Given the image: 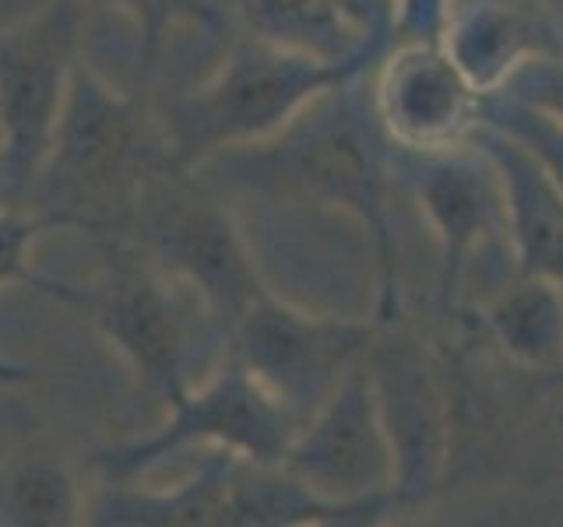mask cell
I'll return each mask as SVG.
<instances>
[{
  "label": "cell",
  "instance_id": "cell-1",
  "mask_svg": "<svg viewBox=\"0 0 563 527\" xmlns=\"http://www.w3.org/2000/svg\"><path fill=\"white\" fill-rule=\"evenodd\" d=\"M374 70V67H369ZM369 70L313 99L292 123L257 145L208 158L201 172L219 190L233 187L282 204H310L356 222L377 254V324L401 316L395 271V141L384 134Z\"/></svg>",
  "mask_w": 563,
  "mask_h": 527
},
{
  "label": "cell",
  "instance_id": "cell-2",
  "mask_svg": "<svg viewBox=\"0 0 563 527\" xmlns=\"http://www.w3.org/2000/svg\"><path fill=\"white\" fill-rule=\"evenodd\" d=\"M166 158L163 123L145 92H117L81 57L70 78L49 152L22 208L57 228L123 236L148 172Z\"/></svg>",
  "mask_w": 563,
  "mask_h": 527
},
{
  "label": "cell",
  "instance_id": "cell-3",
  "mask_svg": "<svg viewBox=\"0 0 563 527\" xmlns=\"http://www.w3.org/2000/svg\"><path fill=\"white\" fill-rule=\"evenodd\" d=\"M102 271L92 289H67L64 303L85 310L141 391L158 404L184 397L225 356V330L205 299L173 278L131 236H102Z\"/></svg>",
  "mask_w": 563,
  "mask_h": 527
},
{
  "label": "cell",
  "instance_id": "cell-4",
  "mask_svg": "<svg viewBox=\"0 0 563 527\" xmlns=\"http://www.w3.org/2000/svg\"><path fill=\"white\" fill-rule=\"evenodd\" d=\"M380 57L352 53L321 60L292 53L254 35H236L211 75L163 105V141L173 162L198 169L222 152L257 145L292 123L313 99L363 75Z\"/></svg>",
  "mask_w": 563,
  "mask_h": 527
},
{
  "label": "cell",
  "instance_id": "cell-5",
  "mask_svg": "<svg viewBox=\"0 0 563 527\" xmlns=\"http://www.w3.org/2000/svg\"><path fill=\"white\" fill-rule=\"evenodd\" d=\"M123 236L198 292L225 338L240 316L272 292L219 187L169 155L148 172Z\"/></svg>",
  "mask_w": 563,
  "mask_h": 527
},
{
  "label": "cell",
  "instance_id": "cell-6",
  "mask_svg": "<svg viewBox=\"0 0 563 527\" xmlns=\"http://www.w3.org/2000/svg\"><path fill=\"white\" fill-rule=\"evenodd\" d=\"M296 429L299 422L264 391L251 369L225 351L201 383L169 404L163 426L123 447L102 450L96 471L102 482L145 479L166 457L190 447L229 450L240 461L275 468L286 461Z\"/></svg>",
  "mask_w": 563,
  "mask_h": 527
},
{
  "label": "cell",
  "instance_id": "cell-7",
  "mask_svg": "<svg viewBox=\"0 0 563 527\" xmlns=\"http://www.w3.org/2000/svg\"><path fill=\"white\" fill-rule=\"evenodd\" d=\"M88 0H49L25 22L0 32V123L4 190L0 204L22 208L49 152L70 78L81 60Z\"/></svg>",
  "mask_w": 563,
  "mask_h": 527
},
{
  "label": "cell",
  "instance_id": "cell-8",
  "mask_svg": "<svg viewBox=\"0 0 563 527\" xmlns=\"http://www.w3.org/2000/svg\"><path fill=\"white\" fill-rule=\"evenodd\" d=\"M374 334L377 321L310 313L268 292L233 324L225 351L303 426L363 362Z\"/></svg>",
  "mask_w": 563,
  "mask_h": 527
},
{
  "label": "cell",
  "instance_id": "cell-9",
  "mask_svg": "<svg viewBox=\"0 0 563 527\" xmlns=\"http://www.w3.org/2000/svg\"><path fill=\"white\" fill-rule=\"evenodd\" d=\"M395 183L409 187L437 239L440 306L451 321L475 264L493 250L510 254L500 176L472 141L433 152L395 145Z\"/></svg>",
  "mask_w": 563,
  "mask_h": 527
},
{
  "label": "cell",
  "instance_id": "cell-10",
  "mask_svg": "<svg viewBox=\"0 0 563 527\" xmlns=\"http://www.w3.org/2000/svg\"><path fill=\"white\" fill-rule=\"evenodd\" d=\"M366 373L395 453V492L401 509L427 503L451 461V386L437 356L398 321L377 324L366 348Z\"/></svg>",
  "mask_w": 563,
  "mask_h": 527
},
{
  "label": "cell",
  "instance_id": "cell-11",
  "mask_svg": "<svg viewBox=\"0 0 563 527\" xmlns=\"http://www.w3.org/2000/svg\"><path fill=\"white\" fill-rule=\"evenodd\" d=\"M278 468H286L299 485L334 503L398 500L395 453L377 412L366 356L296 429L292 447Z\"/></svg>",
  "mask_w": 563,
  "mask_h": 527
},
{
  "label": "cell",
  "instance_id": "cell-12",
  "mask_svg": "<svg viewBox=\"0 0 563 527\" xmlns=\"http://www.w3.org/2000/svg\"><path fill=\"white\" fill-rule=\"evenodd\" d=\"M369 88L398 148H454L479 127L483 96L440 43H395L369 70Z\"/></svg>",
  "mask_w": 563,
  "mask_h": 527
},
{
  "label": "cell",
  "instance_id": "cell-13",
  "mask_svg": "<svg viewBox=\"0 0 563 527\" xmlns=\"http://www.w3.org/2000/svg\"><path fill=\"white\" fill-rule=\"evenodd\" d=\"M440 46L489 96L525 64L563 53V32L542 0H451Z\"/></svg>",
  "mask_w": 563,
  "mask_h": 527
},
{
  "label": "cell",
  "instance_id": "cell-14",
  "mask_svg": "<svg viewBox=\"0 0 563 527\" xmlns=\"http://www.w3.org/2000/svg\"><path fill=\"white\" fill-rule=\"evenodd\" d=\"M472 145L489 155L500 176L515 274H536L563 285V190L532 152L483 120L472 131Z\"/></svg>",
  "mask_w": 563,
  "mask_h": 527
},
{
  "label": "cell",
  "instance_id": "cell-15",
  "mask_svg": "<svg viewBox=\"0 0 563 527\" xmlns=\"http://www.w3.org/2000/svg\"><path fill=\"white\" fill-rule=\"evenodd\" d=\"M236 453L205 450V461L176 485L102 482L85 506V524L102 527H208L225 524Z\"/></svg>",
  "mask_w": 563,
  "mask_h": 527
},
{
  "label": "cell",
  "instance_id": "cell-16",
  "mask_svg": "<svg viewBox=\"0 0 563 527\" xmlns=\"http://www.w3.org/2000/svg\"><path fill=\"white\" fill-rule=\"evenodd\" d=\"M401 514L398 500L334 503L299 485L286 468L236 461L229 485V527H366Z\"/></svg>",
  "mask_w": 563,
  "mask_h": 527
},
{
  "label": "cell",
  "instance_id": "cell-17",
  "mask_svg": "<svg viewBox=\"0 0 563 527\" xmlns=\"http://www.w3.org/2000/svg\"><path fill=\"white\" fill-rule=\"evenodd\" d=\"M483 324L500 356L525 373H563V285L515 274L486 299Z\"/></svg>",
  "mask_w": 563,
  "mask_h": 527
},
{
  "label": "cell",
  "instance_id": "cell-18",
  "mask_svg": "<svg viewBox=\"0 0 563 527\" xmlns=\"http://www.w3.org/2000/svg\"><path fill=\"white\" fill-rule=\"evenodd\" d=\"M85 506L78 479L46 447H25L0 464V527L85 524Z\"/></svg>",
  "mask_w": 563,
  "mask_h": 527
},
{
  "label": "cell",
  "instance_id": "cell-19",
  "mask_svg": "<svg viewBox=\"0 0 563 527\" xmlns=\"http://www.w3.org/2000/svg\"><path fill=\"white\" fill-rule=\"evenodd\" d=\"M233 11L243 25V35H254L261 43L321 60H342L352 53H363L352 46L331 0H233Z\"/></svg>",
  "mask_w": 563,
  "mask_h": 527
},
{
  "label": "cell",
  "instance_id": "cell-20",
  "mask_svg": "<svg viewBox=\"0 0 563 527\" xmlns=\"http://www.w3.org/2000/svg\"><path fill=\"white\" fill-rule=\"evenodd\" d=\"M88 4H106L123 11L137 29V49H141V78L155 75V60L166 46V35L176 25H198L211 35L229 32V8L219 0H88Z\"/></svg>",
  "mask_w": 563,
  "mask_h": 527
},
{
  "label": "cell",
  "instance_id": "cell-21",
  "mask_svg": "<svg viewBox=\"0 0 563 527\" xmlns=\"http://www.w3.org/2000/svg\"><path fill=\"white\" fill-rule=\"evenodd\" d=\"M479 120L510 134L539 158V166L550 172V180L563 190V123L550 113L525 105L504 92H489L479 102Z\"/></svg>",
  "mask_w": 563,
  "mask_h": 527
},
{
  "label": "cell",
  "instance_id": "cell-22",
  "mask_svg": "<svg viewBox=\"0 0 563 527\" xmlns=\"http://www.w3.org/2000/svg\"><path fill=\"white\" fill-rule=\"evenodd\" d=\"M46 233H57V225H53L46 215H35L29 208L0 204V289L32 285V289H43L57 299H67L70 285H60V281H49L32 271V246Z\"/></svg>",
  "mask_w": 563,
  "mask_h": 527
},
{
  "label": "cell",
  "instance_id": "cell-23",
  "mask_svg": "<svg viewBox=\"0 0 563 527\" xmlns=\"http://www.w3.org/2000/svg\"><path fill=\"white\" fill-rule=\"evenodd\" d=\"M349 40L363 53H387L395 46L398 0H331Z\"/></svg>",
  "mask_w": 563,
  "mask_h": 527
},
{
  "label": "cell",
  "instance_id": "cell-24",
  "mask_svg": "<svg viewBox=\"0 0 563 527\" xmlns=\"http://www.w3.org/2000/svg\"><path fill=\"white\" fill-rule=\"evenodd\" d=\"M497 92L518 99L525 105H536V110L550 113L553 120L563 123V53L525 64L521 70H515V75L507 78L504 88H497Z\"/></svg>",
  "mask_w": 563,
  "mask_h": 527
},
{
  "label": "cell",
  "instance_id": "cell-25",
  "mask_svg": "<svg viewBox=\"0 0 563 527\" xmlns=\"http://www.w3.org/2000/svg\"><path fill=\"white\" fill-rule=\"evenodd\" d=\"M451 0H398L395 43H440Z\"/></svg>",
  "mask_w": 563,
  "mask_h": 527
},
{
  "label": "cell",
  "instance_id": "cell-26",
  "mask_svg": "<svg viewBox=\"0 0 563 527\" xmlns=\"http://www.w3.org/2000/svg\"><path fill=\"white\" fill-rule=\"evenodd\" d=\"M32 380V369L22 362H11V359H0V386H18V383H29Z\"/></svg>",
  "mask_w": 563,
  "mask_h": 527
},
{
  "label": "cell",
  "instance_id": "cell-27",
  "mask_svg": "<svg viewBox=\"0 0 563 527\" xmlns=\"http://www.w3.org/2000/svg\"><path fill=\"white\" fill-rule=\"evenodd\" d=\"M4 155H8V148H4V123H0V190H4Z\"/></svg>",
  "mask_w": 563,
  "mask_h": 527
}]
</instances>
